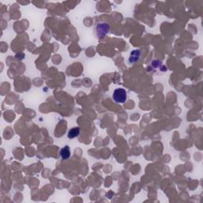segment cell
I'll list each match as a JSON object with an SVG mask.
<instances>
[{"label":"cell","mask_w":203,"mask_h":203,"mask_svg":"<svg viewBox=\"0 0 203 203\" xmlns=\"http://www.w3.org/2000/svg\"><path fill=\"white\" fill-rule=\"evenodd\" d=\"M62 160H68L71 156V150L70 148L68 146H65V148H63L60 152Z\"/></svg>","instance_id":"cell-4"},{"label":"cell","mask_w":203,"mask_h":203,"mask_svg":"<svg viewBox=\"0 0 203 203\" xmlns=\"http://www.w3.org/2000/svg\"><path fill=\"white\" fill-rule=\"evenodd\" d=\"M127 93L125 89L117 88L113 93V99L116 103H124L126 101Z\"/></svg>","instance_id":"cell-1"},{"label":"cell","mask_w":203,"mask_h":203,"mask_svg":"<svg viewBox=\"0 0 203 203\" xmlns=\"http://www.w3.org/2000/svg\"><path fill=\"white\" fill-rule=\"evenodd\" d=\"M140 56H141V52H140V50H133V52L130 53V56H129V63L134 64V63L137 62L139 60V58H140Z\"/></svg>","instance_id":"cell-3"},{"label":"cell","mask_w":203,"mask_h":203,"mask_svg":"<svg viewBox=\"0 0 203 203\" xmlns=\"http://www.w3.org/2000/svg\"><path fill=\"white\" fill-rule=\"evenodd\" d=\"M96 34L99 38L105 37L109 31V25L106 22H99L97 24L95 28Z\"/></svg>","instance_id":"cell-2"},{"label":"cell","mask_w":203,"mask_h":203,"mask_svg":"<svg viewBox=\"0 0 203 203\" xmlns=\"http://www.w3.org/2000/svg\"><path fill=\"white\" fill-rule=\"evenodd\" d=\"M80 133V129L78 127H76V128H73V129H70L68 131V137L69 139H73L75 137H78Z\"/></svg>","instance_id":"cell-5"}]
</instances>
